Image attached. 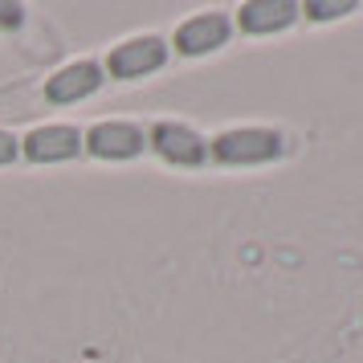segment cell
I'll use <instances>...</instances> for the list:
<instances>
[{"mask_svg":"<svg viewBox=\"0 0 363 363\" xmlns=\"http://www.w3.org/2000/svg\"><path fill=\"white\" fill-rule=\"evenodd\" d=\"M281 151H286V139L269 127H233L208 143V155L225 167H257L278 160Z\"/></svg>","mask_w":363,"mask_h":363,"instance_id":"1","label":"cell"},{"mask_svg":"<svg viewBox=\"0 0 363 363\" xmlns=\"http://www.w3.org/2000/svg\"><path fill=\"white\" fill-rule=\"evenodd\" d=\"M167 66V41L155 33H143V37H131V41H118L115 50L106 53L102 69L118 78V82H135V78H147L155 69Z\"/></svg>","mask_w":363,"mask_h":363,"instance_id":"2","label":"cell"},{"mask_svg":"<svg viewBox=\"0 0 363 363\" xmlns=\"http://www.w3.org/2000/svg\"><path fill=\"white\" fill-rule=\"evenodd\" d=\"M147 147L172 167H200L208 160V139H200V131H192L188 123H155Z\"/></svg>","mask_w":363,"mask_h":363,"instance_id":"3","label":"cell"},{"mask_svg":"<svg viewBox=\"0 0 363 363\" xmlns=\"http://www.w3.org/2000/svg\"><path fill=\"white\" fill-rule=\"evenodd\" d=\"M147 147V135L135 123H123V118H111V123H94L90 131L82 135V151H90L94 160H135Z\"/></svg>","mask_w":363,"mask_h":363,"instance_id":"4","label":"cell"},{"mask_svg":"<svg viewBox=\"0 0 363 363\" xmlns=\"http://www.w3.org/2000/svg\"><path fill=\"white\" fill-rule=\"evenodd\" d=\"M229 37H233V21L225 13H196L176 29L172 45L184 57H204V53H216L220 45H229Z\"/></svg>","mask_w":363,"mask_h":363,"instance_id":"5","label":"cell"},{"mask_svg":"<svg viewBox=\"0 0 363 363\" xmlns=\"http://www.w3.org/2000/svg\"><path fill=\"white\" fill-rule=\"evenodd\" d=\"M102 82H106V69H102L99 62H69V66L53 69L50 78H45V102H53V106L82 102V99H90Z\"/></svg>","mask_w":363,"mask_h":363,"instance_id":"6","label":"cell"},{"mask_svg":"<svg viewBox=\"0 0 363 363\" xmlns=\"http://www.w3.org/2000/svg\"><path fill=\"white\" fill-rule=\"evenodd\" d=\"M21 155L29 160V164H62V160H74V155H82V131L78 127H37L21 139Z\"/></svg>","mask_w":363,"mask_h":363,"instance_id":"7","label":"cell"},{"mask_svg":"<svg viewBox=\"0 0 363 363\" xmlns=\"http://www.w3.org/2000/svg\"><path fill=\"white\" fill-rule=\"evenodd\" d=\"M298 17H302V4H294V0H249L237 9V29L253 37H269L290 29Z\"/></svg>","mask_w":363,"mask_h":363,"instance_id":"8","label":"cell"},{"mask_svg":"<svg viewBox=\"0 0 363 363\" xmlns=\"http://www.w3.org/2000/svg\"><path fill=\"white\" fill-rule=\"evenodd\" d=\"M355 9H359L355 0H339V4H335V0H311V4H302V13H306L311 21H335V17L355 13Z\"/></svg>","mask_w":363,"mask_h":363,"instance_id":"9","label":"cell"},{"mask_svg":"<svg viewBox=\"0 0 363 363\" xmlns=\"http://www.w3.org/2000/svg\"><path fill=\"white\" fill-rule=\"evenodd\" d=\"M21 25H25V9L4 0V4H0V29H21Z\"/></svg>","mask_w":363,"mask_h":363,"instance_id":"10","label":"cell"},{"mask_svg":"<svg viewBox=\"0 0 363 363\" xmlns=\"http://www.w3.org/2000/svg\"><path fill=\"white\" fill-rule=\"evenodd\" d=\"M17 155H21V143L9 131H0V164H13Z\"/></svg>","mask_w":363,"mask_h":363,"instance_id":"11","label":"cell"}]
</instances>
